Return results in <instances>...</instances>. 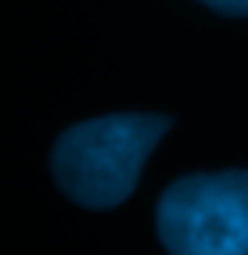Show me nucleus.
I'll list each match as a JSON object with an SVG mask.
<instances>
[{"label": "nucleus", "mask_w": 248, "mask_h": 255, "mask_svg": "<svg viewBox=\"0 0 248 255\" xmlns=\"http://www.w3.org/2000/svg\"><path fill=\"white\" fill-rule=\"evenodd\" d=\"M155 219L169 255H248V169L176 180Z\"/></svg>", "instance_id": "2"}, {"label": "nucleus", "mask_w": 248, "mask_h": 255, "mask_svg": "<svg viewBox=\"0 0 248 255\" xmlns=\"http://www.w3.org/2000/svg\"><path fill=\"white\" fill-rule=\"evenodd\" d=\"M169 129L162 115H101L61 133L54 144V180L87 209H112L137 187L147 155Z\"/></svg>", "instance_id": "1"}, {"label": "nucleus", "mask_w": 248, "mask_h": 255, "mask_svg": "<svg viewBox=\"0 0 248 255\" xmlns=\"http://www.w3.org/2000/svg\"><path fill=\"white\" fill-rule=\"evenodd\" d=\"M202 4L216 7L223 14H248V0H202Z\"/></svg>", "instance_id": "3"}]
</instances>
